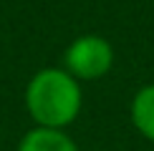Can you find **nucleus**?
Returning <instances> with one entry per match:
<instances>
[{
    "label": "nucleus",
    "mask_w": 154,
    "mask_h": 151,
    "mask_svg": "<svg viewBox=\"0 0 154 151\" xmlns=\"http://www.w3.org/2000/svg\"><path fill=\"white\" fill-rule=\"evenodd\" d=\"M25 111L41 129H66L81 113V83L63 68H41L30 76L23 93Z\"/></svg>",
    "instance_id": "f257e3e1"
},
{
    "label": "nucleus",
    "mask_w": 154,
    "mask_h": 151,
    "mask_svg": "<svg viewBox=\"0 0 154 151\" xmlns=\"http://www.w3.org/2000/svg\"><path fill=\"white\" fill-rule=\"evenodd\" d=\"M131 123L146 141L154 144V83L142 86L131 98Z\"/></svg>",
    "instance_id": "20e7f679"
},
{
    "label": "nucleus",
    "mask_w": 154,
    "mask_h": 151,
    "mask_svg": "<svg viewBox=\"0 0 154 151\" xmlns=\"http://www.w3.org/2000/svg\"><path fill=\"white\" fill-rule=\"evenodd\" d=\"M15 151H79L76 141L61 129H30Z\"/></svg>",
    "instance_id": "7ed1b4c3"
},
{
    "label": "nucleus",
    "mask_w": 154,
    "mask_h": 151,
    "mask_svg": "<svg viewBox=\"0 0 154 151\" xmlns=\"http://www.w3.org/2000/svg\"><path fill=\"white\" fill-rule=\"evenodd\" d=\"M114 66V48L101 35H79L63 53V71L76 81H99Z\"/></svg>",
    "instance_id": "f03ea898"
}]
</instances>
